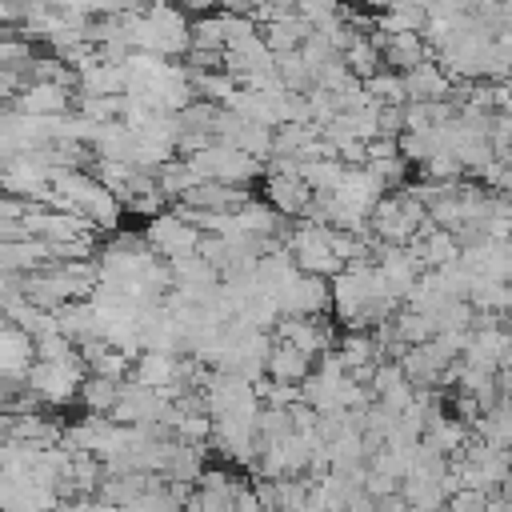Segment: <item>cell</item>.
<instances>
[{
  "instance_id": "obj_2",
  "label": "cell",
  "mask_w": 512,
  "mask_h": 512,
  "mask_svg": "<svg viewBox=\"0 0 512 512\" xmlns=\"http://www.w3.org/2000/svg\"><path fill=\"white\" fill-rule=\"evenodd\" d=\"M364 4H372V8H388V0H364Z\"/></svg>"
},
{
  "instance_id": "obj_1",
  "label": "cell",
  "mask_w": 512,
  "mask_h": 512,
  "mask_svg": "<svg viewBox=\"0 0 512 512\" xmlns=\"http://www.w3.org/2000/svg\"><path fill=\"white\" fill-rule=\"evenodd\" d=\"M264 368L272 380H288V384H300L308 372H312V356L304 348H296L292 340H280L268 356H264Z\"/></svg>"
},
{
  "instance_id": "obj_3",
  "label": "cell",
  "mask_w": 512,
  "mask_h": 512,
  "mask_svg": "<svg viewBox=\"0 0 512 512\" xmlns=\"http://www.w3.org/2000/svg\"><path fill=\"white\" fill-rule=\"evenodd\" d=\"M500 4H504V8H508V12H512V0H500Z\"/></svg>"
}]
</instances>
